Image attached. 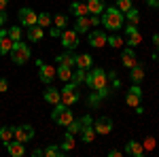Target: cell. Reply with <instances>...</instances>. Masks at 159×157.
Segmentation results:
<instances>
[{"label":"cell","instance_id":"cell-1","mask_svg":"<svg viewBox=\"0 0 159 157\" xmlns=\"http://www.w3.org/2000/svg\"><path fill=\"white\" fill-rule=\"evenodd\" d=\"M85 85L89 87V89L98 91L102 100H106V98L110 96V91H112V89L108 87L106 72H104L102 68H89V70H87V76H85Z\"/></svg>","mask_w":159,"mask_h":157},{"label":"cell","instance_id":"cell-2","mask_svg":"<svg viewBox=\"0 0 159 157\" xmlns=\"http://www.w3.org/2000/svg\"><path fill=\"white\" fill-rule=\"evenodd\" d=\"M102 24L106 30H121L123 24H125V15H123L117 7H106L104 13H102Z\"/></svg>","mask_w":159,"mask_h":157},{"label":"cell","instance_id":"cell-3","mask_svg":"<svg viewBox=\"0 0 159 157\" xmlns=\"http://www.w3.org/2000/svg\"><path fill=\"white\" fill-rule=\"evenodd\" d=\"M9 55H11L13 64H17V66H24L25 62L32 58V51H30V45H28V43H24V40H15Z\"/></svg>","mask_w":159,"mask_h":157},{"label":"cell","instance_id":"cell-4","mask_svg":"<svg viewBox=\"0 0 159 157\" xmlns=\"http://www.w3.org/2000/svg\"><path fill=\"white\" fill-rule=\"evenodd\" d=\"M60 91H61V104H66V106H72V104H76L81 100L79 85L72 83V81H66V87L60 89Z\"/></svg>","mask_w":159,"mask_h":157},{"label":"cell","instance_id":"cell-5","mask_svg":"<svg viewBox=\"0 0 159 157\" xmlns=\"http://www.w3.org/2000/svg\"><path fill=\"white\" fill-rule=\"evenodd\" d=\"M51 119L55 121L57 125H68L70 121L74 119L72 110H70V106H66V104H55V109H53V113H51Z\"/></svg>","mask_w":159,"mask_h":157},{"label":"cell","instance_id":"cell-6","mask_svg":"<svg viewBox=\"0 0 159 157\" xmlns=\"http://www.w3.org/2000/svg\"><path fill=\"white\" fill-rule=\"evenodd\" d=\"M13 138L19 142H30L34 138V127L32 125H13Z\"/></svg>","mask_w":159,"mask_h":157},{"label":"cell","instance_id":"cell-7","mask_svg":"<svg viewBox=\"0 0 159 157\" xmlns=\"http://www.w3.org/2000/svg\"><path fill=\"white\" fill-rule=\"evenodd\" d=\"M36 66H38V70H40V81L45 85L53 83V79L57 76V74H55V68H53L51 64H45V62H40V60H36Z\"/></svg>","mask_w":159,"mask_h":157},{"label":"cell","instance_id":"cell-8","mask_svg":"<svg viewBox=\"0 0 159 157\" xmlns=\"http://www.w3.org/2000/svg\"><path fill=\"white\" fill-rule=\"evenodd\" d=\"M61 45H64V49H70V51H74V49L79 47V34L74 32V30H61Z\"/></svg>","mask_w":159,"mask_h":157},{"label":"cell","instance_id":"cell-9","mask_svg":"<svg viewBox=\"0 0 159 157\" xmlns=\"http://www.w3.org/2000/svg\"><path fill=\"white\" fill-rule=\"evenodd\" d=\"M93 130L100 136H106V134L112 132V119L110 117H100V119L93 121Z\"/></svg>","mask_w":159,"mask_h":157},{"label":"cell","instance_id":"cell-10","mask_svg":"<svg viewBox=\"0 0 159 157\" xmlns=\"http://www.w3.org/2000/svg\"><path fill=\"white\" fill-rule=\"evenodd\" d=\"M36 19H38V13H34L32 9H28V7L19 9V21H21V25H25V28L36 25Z\"/></svg>","mask_w":159,"mask_h":157},{"label":"cell","instance_id":"cell-11","mask_svg":"<svg viewBox=\"0 0 159 157\" xmlns=\"http://www.w3.org/2000/svg\"><path fill=\"white\" fill-rule=\"evenodd\" d=\"M125 40H127V45L129 47H136V45H140V40H142V36H140V32H138V28H136V24H127L125 25Z\"/></svg>","mask_w":159,"mask_h":157},{"label":"cell","instance_id":"cell-12","mask_svg":"<svg viewBox=\"0 0 159 157\" xmlns=\"http://www.w3.org/2000/svg\"><path fill=\"white\" fill-rule=\"evenodd\" d=\"M87 38H89V45L93 49H102L106 45V34L102 30H93V32H87Z\"/></svg>","mask_w":159,"mask_h":157},{"label":"cell","instance_id":"cell-13","mask_svg":"<svg viewBox=\"0 0 159 157\" xmlns=\"http://www.w3.org/2000/svg\"><path fill=\"white\" fill-rule=\"evenodd\" d=\"M43 98H45V102H49V104H60L61 102V91L60 89H55L53 85H49L47 89H45V94H43Z\"/></svg>","mask_w":159,"mask_h":157},{"label":"cell","instance_id":"cell-14","mask_svg":"<svg viewBox=\"0 0 159 157\" xmlns=\"http://www.w3.org/2000/svg\"><path fill=\"white\" fill-rule=\"evenodd\" d=\"M125 153L132 157H142L144 155V149H142V142H136V140H129L125 145Z\"/></svg>","mask_w":159,"mask_h":157},{"label":"cell","instance_id":"cell-15","mask_svg":"<svg viewBox=\"0 0 159 157\" xmlns=\"http://www.w3.org/2000/svg\"><path fill=\"white\" fill-rule=\"evenodd\" d=\"M74 66H76V68H83V70H89V68L93 66V58H91L89 53H81V55H76Z\"/></svg>","mask_w":159,"mask_h":157},{"label":"cell","instance_id":"cell-16","mask_svg":"<svg viewBox=\"0 0 159 157\" xmlns=\"http://www.w3.org/2000/svg\"><path fill=\"white\" fill-rule=\"evenodd\" d=\"M55 60H57V64H66V66H70V68H74V62H76V55H74V53L70 51V49H66V51H64V53H60V55H57Z\"/></svg>","mask_w":159,"mask_h":157},{"label":"cell","instance_id":"cell-17","mask_svg":"<svg viewBox=\"0 0 159 157\" xmlns=\"http://www.w3.org/2000/svg\"><path fill=\"white\" fill-rule=\"evenodd\" d=\"M121 60H123V66H125V68H132V66L138 64V62H136V53H134V49H132V47H129V49H123Z\"/></svg>","mask_w":159,"mask_h":157},{"label":"cell","instance_id":"cell-18","mask_svg":"<svg viewBox=\"0 0 159 157\" xmlns=\"http://www.w3.org/2000/svg\"><path fill=\"white\" fill-rule=\"evenodd\" d=\"M104 9H106L104 0H87V11L91 15H100V13H104Z\"/></svg>","mask_w":159,"mask_h":157},{"label":"cell","instance_id":"cell-19","mask_svg":"<svg viewBox=\"0 0 159 157\" xmlns=\"http://www.w3.org/2000/svg\"><path fill=\"white\" fill-rule=\"evenodd\" d=\"M72 30L76 32V34H87V32H89V19H87V15L76 17V24H74Z\"/></svg>","mask_w":159,"mask_h":157},{"label":"cell","instance_id":"cell-20","mask_svg":"<svg viewBox=\"0 0 159 157\" xmlns=\"http://www.w3.org/2000/svg\"><path fill=\"white\" fill-rule=\"evenodd\" d=\"M87 4L85 2H81V0H76V2H72L70 4V15H74V17H83V15H87Z\"/></svg>","mask_w":159,"mask_h":157},{"label":"cell","instance_id":"cell-21","mask_svg":"<svg viewBox=\"0 0 159 157\" xmlns=\"http://www.w3.org/2000/svg\"><path fill=\"white\" fill-rule=\"evenodd\" d=\"M7 149H9V153H11L13 157H21L25 153V149H24V142H19V140H15V142H7Z\"/></svg>","mask_w":159,"mask_h":157},{"label":"cell","instance_id":"cell-22","mask_svg":"<svg viewBox=\"0 0 159 157\" xmlns=\"http://www.w3.org/2000/svg\"><path fill=\"white\" fill-rule=\"evenodd\" d=\"M129 76H132V81H134V83H140V81L144 79V66H142V64L132 66V68H129Z\"/></svg>","mask_w":159,"mask_h":157},{"label":"cell","instance_id":"cell-23","mask_svg":"<svg viewBox=\"0 0 159 157\" xmlns=\"http://www.w3.org/2000/svg\"><path fill=\"white\" fill-rule=\"evenodd\" d=\"M43 36H45V32H43V28H40V25H30V28H28V40L38 43Z\"/></svg>","mask_w":159,"mask_h":157},{"label":"cell","instance_id":"cell-24","mask_svg":"<svg viewBox=\"0 0 159 157\" xmlns=\"http://www.w3.org/2000/svg\"><path fill=\"white\" fill-rule=\"evenodd\" d=\"M55 74L60 76L64 83H66V81H70V79H72V68H70V66H66V64H60V66H57V70H55Z\"/></svg>","mask_w":159,"mask_h":157},{"label":"cell","instance_id":"cell-25","mask_svg":"<svg viewBox=\"0 0 159 157\" xmlns=\"http://www.w3.org/2000/svg\"><path fill=\"white\" fill-rule=\"evenodd\" d=\"M96 136H98V134H96V130H93V125H87V127L81 130V140H83V142H93Z\"/></svg>","mask_w":159,"mask_h":157},{"label":"cell","instance_id":"cell-26","mask_svg":"<svg viewBox=\"0 0 159 157\" xmlns=\"http://www.w3.org/2000/svg\"><path fill=\"white\" fill-rule=\"evenodd\" d=\"M13 49V40L9 36H2L0 38V55H9Z\"/></svg>","mask_w":159,"mask_h":157},{"label":"cell","instance_id":"cell-27","mask_svg":"<svg viewBox=\"0 0 159 157\" xmlns=\"http://www.w3.org/2000/svg\"><path fill=\"white\" fill-rule=\"evenodd\" d=\"M72 149H74V134L66 132L64 142H61V151H64V153H68V151H72Z\"/></svg>","mask_w":159,"mask_h":157},{"label":"cell","instance_id":"cell-28","mask_svg":"<svg viewBox=\"0 0 159 157\" xmlns=\"http://www.w3.org/2000/svg\"><path fill=\"white\" fill-rule=\"evenodd\" d=\"M85 76H87V70H83V68H76V70H72V83L76 85H81V83H85Z\"/></svg>","mask_w":159,"mask_h":157},{"label":"cell","instance_id":"cell-29","mask_svg":"<svg viewBox=\"0 0 159 157\" xmlns=\"http://www.w3.org/2000/svg\"><path fill=\"white\" fill-rule=\"evenodd\" d=\"M0 140H2L4 145L13 140V127H11V125H4V127H0Z\"/></svg>","mask_w":159,"mask_h":157},{"label":"cell","instance_id":"cell-30","mask_svg":"<svg viewBox=\"0 0 159 157\" xmlns=\"http://www.w3.org/2000/svg\"><path fill=\"white\" fill-rule=\"evenodd\" d=\"M106 79L110 81V89H121V79L117 76V72H115V70L106 72Z\"/></svg>","mask_w":159,"mask_h":157},{"label":"cell","instance_id":"cell-31","mask_svg":"<svg viewBox=\"0 0 159 157\" xmlns=\"http://www.w3.org/2000/svg\"><path fill=\"white\" fill-rule=\"evenodd\" d=\"M61 155H66L64 151H61V146H47L45 149V157H61Z\"/></svg>","mask_w":159,"mask_h":157},{"label":"cell","instance_id":"cell-32","mask_svg":"<svg viewBox=\"0 0 159 157\" xmlns=\"http://www.w3.org/2000/svg\"><path fill=\"white\" fill-rule=\"evenodd\" d=\"M125 104L132 106V109L140 106V96H136V94H132V91H127V96H125Z\"/></svg>","mask_w":159,"mask_h":157},{"label":"cell","instance_id":"cell-33","mask_svg":"<svg viewBox=\"0 0 159 157\" xmlns=\"http://www.w3.org/2000/svg\"><path fill=\"white\" fill-rule=\"evenodd\" d=\"M36 25H40V28H49V25H51V15H49V13H38Z\"/></svg>","mask_w":159,"mask_h":157},{"label":"cell","instance_id":"cell-34","mask_svg":"<svg viewBox=\"0 0 159 157\" xmlns=\"http://www.w3.org/2000/svg\"><path fill=\"white\" fill-rule=\"evenodd\" d=\"M53 25H55V28H60V30H64V28L68 25V17H66V15H61V13H57V15L53 17Z\"/></svg>","mask_w":159,"mask_h":157},{"label":"cell","instance_id":"cell-35","mask_svg":"<svg viewBox=\"0 0 159 157\" xmlns=\"http://www.w3.org/2000/svg\"><path fill=\"white\" fill-rule=\"evenodd\" d=\"M66 127H68V132H70V134H81V130H83V125H81V121H79V119H72Z\"/></svg>","mask_w":159,"mask_h":157},{"label":"cell","instance_id":"cell-36","mask_svg":"<svg viewBox=\"0 0 159 157\" xmlns=\"http://www.w3.org/2000/svg\"><path fill=\"white\" fill-rule=\"evenodd\" d=\"M87 102H89V106H91V109H98V106H100V102H102V98H100L98 91H93V94H89Z\"/></svg>","mask_w":159,"mask_h":157},{"label":"cell","instance_id":"cell-37","mask_svg":"<svg viewBox=\"0 0 159 157\" xmlns=\"http://www.w3.org/2000/svg\"><path fill=\"white\" fill-rule=\"evenodd\" d=\"M9 38H11L13 43H15V40H21V28H17V25L9 28Z\"/></svg>","mask_w":159,"mask_h":157},{"label":"cell","instance_id":"cell-38","mask_svg":"<svg viewBox=\"0 0 159 157\" xmlns=\"http://www.w3.org/2000/svg\"><path fill=\"white\" fill-rule=\"evenodd\" d=\"M117 9L121 13H127L132 9V0H117Z\"/></svg>","mask_w":159,"mask_h":157},{"label":"cell","instance_id":"cell-39","mask_svg":"<svg viewBox=\"0 0 159 157\" xmlns=\"http://www.w3.org/2000/svg\"><path fill=\"white\" fill-rule=\"evenodd\" d=\"M125 17H127V19L132 21V24H138V19H140V13H138V11H136V9H134V7H132L129 11L125 13Z\"/></svg>","mask_w":159,"mask_h":157},{"label":"cell","instance_id":"cell-40","mask_svg":"<svg viewBox=\"0 0 159 157\" xmlns=\"http://www.w3.org/2000/svg\"><path fill=\"white\" fill-rule=\"evenodd\" d=\"M121 38L119 36H115V34H112V36H106V45H110V47H115V49H119L121 47Z\"/></svg>","mask_w":159,"mask_h":157},{"label":"cell","instance_id":"cell-41","mask_svg":"<svg viewBox=\"0 0 159 157\" xmlns=\"http://www.w3.org/2000/svg\"><path fill=\"white\" fill-rule=\"evenodd\" d=\"M155 145H157V142H155V138H153V136H148V138H144V142H142V149H144V151H153Z\"/></svg>","mask_w":159,"mask_h":157},{"label":"cell","instance_id":"cell-42","mask_svg":"<svg viewBox=\"0 0 159 157\" xmlns=\"http://www.w3.org/2000/svg\"><path fill=\"white\" fill-rule=\"evenodd\" d=\"M81 125H83V127H87V125H93V119H91V115H83V117H81Z\"/></svg>","mask_w":159,"mask_h":157},{"label":"cell","instance_id":"cell-43","mask_svg":"<svg viewBox=\"0 0 159 157\" xmlns=\"http://www.w3.org/2000/svg\"><path fill=\"white\" fill-rule=\"evenodd\" d=\"M100 24H102L100 15H91V17H89V25H100Z\"/></svg>","mask_w":159,"mask_h":157},{"label":"cell","instance_id":"cell-44","mask_svg":"<svg viewBox=\"0 0 159 157\" xmlns=\"http://www.w3.org/2000/svg\"><path fill=\"white\" fill-rule=\"evenodd\" d=\"M129 91H132V94H136V96H140V98H142V89L138 87V83L132 85V87H129Z\"/></svg>","mask_w":159,"mask_h":157},{"label":"cell","instance_id":"cell-45","mask_svg":"<svg viewBox=\"0 0 159 157\" xmlns=\"http://www.w3.org/2000/svg\"><path fill=\"white\" fill-rule=\"evenodd\" d=\"M49 34H51L53 38H60V36H61V30H60V28H55V25H53V28L49 30Z\"/></svg>","mask_w":159,"mask_h":157},{"label":"cell","instance_id":"cell-46","mask_svg":"<svg viewBox=\"0 0 159 157\" xmlns=\"http://www.w3.org/2000/svg\"><path fill=\"white\" fill-rule=\"evenodd\" d=\"M2 91H9V81L7 79H0V94Z\"/></svg>","mask_w":159,"mask_h":157},{"label":"cell","instance_id":"cell-47","mask_svg":"<svg viewBox=\"0 0 159 157\" xmlns=\"http://www.w3.org/2000/svg\"><path fill=\"white\" fill-rule=\"evenodd\" d=\"M45 155V149H34L32 151V157H43Z\"/></svg>","mask_w":159,"mask_h":157},{"label":"cell","instance_id":"cell-48","mask_svg":"<svg viewBox=\"0 0 159 157\" xmlns=\"http://www.w3.org/2000/svg\"><path fill=\"white\" fill-rule=\"evenodd\" d=\"M4 24H7V13H4V11H0V28H2Z\"/></svg>","mask_w":159,"mask_h":157},{"label":"cell","instance_id":"cell-49","mask_svg":"<svg viewBox=\"0 0 159 157\" xmlns=\"http://www.w3.org/2000/svg\"><path fill=\"white\" fill-rule=\"evenodd\" d=\"M147 2L151 9H159V0H147Z\"/></svg>","mask_w":159,"mask_h":157},{"label":"cell","instance_id":"cell-50","mask_svg":"<svg viewBox=\"0 0 159 157\" xmlns=\"http://www.w3.org/2000/svg\"><path fill=\"white\" fill-rule=\"evenodd\" d=\"M108 155H110V157H119V155H121V151H119V149H110Z\"/></svg>","mask_w":159,"mask_h":157},{"label":"cell","instance_id":"cell-51","mask_svg":"<svg viewBox=\"0 0 159 157\" xmlns=\"http://www.w3.org/2000/svg\"><path fill=\"white\" fill-rule=\"evenodd\" d=\"M7 4H9V0H0V11H4V9H7Z\"/></svg>","mask_w":159,"mask_h":157},{"label":"cell","instance_id":"cell-52","mask_svg":"<svg viewBox=\"0 0 159 157\" xmlns=\"http://www.w3.org/2000/svg\"><path fill=\"white\" fill-rule=\"evenodd\" d=\"M153 45L159 47V34H153Z\"/></svg>","mask_w":159,"mask_h":157},{"label":"cell","instance_id":"cell-53","mask_svg":"<svg viewBox=\"0 0 159 157\" xmlns=\"http://www.w3.org/2000/svg\"><path fill=\"white\" fill-rule=\"evenodd\" d=\"M153 60H155V62H159V47H157V51L153 53Z\"/></svg>","mask_w":159,"mask_h":157},{"label":"cell","instance_id":"cell-54","mask_svg":"<svg viewBox=\"0 0 159 157\" xmlns=\"http://www.w3.org/2000/svg\"><path fill=\"white\" fill-rule=\"evenodd\" d=\"M81 2H85V0H81Z\"/></svg>","mask_w":159,"mask_h":157}]
</instances>
